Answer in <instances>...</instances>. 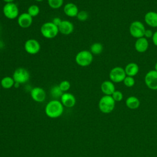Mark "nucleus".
<instances>
[{"mask_svg":"<svg viewBox=\"0 0 157 157\" xmlns=\"http://www.w3.org/2000/svg\"><path fill=\"white\" fill-rule=\"evenodd\" d=\"M24 49L25 52L29 55H36L40 50V44L39 42L35 39H29L24 44Z\"/></svg>","mask_w":157,"mask_h":157,"instance_id":"9","label":"nucleus"},{"mask_svg":"<svg viewBox=\"0 0 157 157\" xmlns=\"http://www.w3.org/2000/svg\"><path fill=\"white\" fill-rule=\"evenodd\" d=\"M144 81L148 88L152 90H157V72L156 71H149L145 75Z\"/></svg>","mask_w":157,"mask_h":157,"instance_id":"10","label":"nucleus"},{"mask_svg":"<svg viewBox=\"0 0 157 157\" xmlns=\"http://www.w3.org/2000/svg\"><path fill=\"white\" fill-rule=\"evenodd\" d=\"M30 95L32 99L37 102H42L46 98L45 91L41 87H34L30 91Z\"/></svg>","mask_w":157,"mask_h":157,"instance_id":"12","label":"nucleus"},{"mask_svg":"<svg viewBox=\"0 0 157 157\" xmlns=\"http://www.w3.org/2000/svg\"><path fill=\"white\" fill-rule=\"evenodd\" d=\"M112 97L114 99V101L116 102H120L121 101L123 98V93L118 90H115L113 94H112Z\"/></svg>","mask_w":157,"mask_h":157,"instance_id":"29","label":"nucleus"},{"mask_svg":"<svg viewBox=\"0 0 157 157\" xmlns=\"http://www.w3.org/2000/svg\"><path fill=\"white\" fill-rule=\"evenodd\" d=\"M40 31L44 37L48 39L56 37L59 33L58 27L52 21L43 23L40 26Z\"/></svg>","mask_w":157,"mask_h":157,"instance_id":"2","label":"nucleus"},{"mask_svg":"<svg viewBox=\"0 0 157 157\" xmlns=\"http://www.w3.org/2000/svg\"><path fill=\"white\" fill-rule=\"evenodd\" d=\"M1 86L4 89H10L13 86L15 81L12 77L5 76L4 77L0 82Z\"/></svg>","mask_w":157,"mask_h":157,"instance_id":"21","label":"nucleus"},{"mask_svg":"<svg viewBox=\"0 0 157 157\" xmlns=\"http://www.w3.org/2000/svg\"><path fill=\"white\" fill-rule=\"evenodd\" d=\"M101 90L105 95L112 96L115 91V87L112 81L105 80L101 85Z\"/></svg>","mask_w":157,"mask_h":157,"instance_id":"18","label":"nucleus"},{"mask_svg":"<svg viewBox=\"0 0 157 157\" xmlns=\"http://www.w3.org/2000/svg\"><path fill=\"white\" fill-rule=\"evenodd\" d=\"M58 27L59 33L63 35H69L73 33L74 29L73 23L67 20H63Z\"/></svg>","mask_w":157,"mask_h":157,"instance_id":"13","label":"nucleus"},{"mask_svg":"<svg viewBox=\"0 0 157 157\" xmlns=\"http://www.w3.org/2000/svg\"><path fill=\"white\" fill-rule=\"evenodd\" d=\"M126 74L124 69L120 66L112 68L109 72V78L113 83H120L123 82Z\"/></svg>","mask_w":157,"mask_h":157,"instance_id":"8","label":"nucleus"},{"mask_svg":"<svg viewBox=\"0 0 157 157\" xmlns=\"http://www.w3.org/2000/svg\"><path fill=\"white\" fill-rule=\"evenodd\" d=\"M88 13L85 10H80L78 12L77 15V18L80 21H85L88 18Z\"/></svg>","mask_w":157,"mask_h":157,"instance_id":"27","label":"nucleus"},{"mask_svg":"<svg viewBox=\"0 0 157 157\" xmlns=\"http://www.w3.org/2000/svg\"><path fill=\"white\" fill-rule=\"evenodd\" d=\"M33 17L30 16L27 12H23L18 15L17 17L18 25L23 29L29 28L33 23Z\"/></svg>","mask_w":157,"mask_h":157,"instance_id":"11","label":"nucleus"},{"mask_svg":"<svg viewBox=\"0 0 157 157\" xmlns=\"http://www.w3.org/2000/svg\"><path fill=\"white\" fill-rule=\"evenodd\" d=\"M63 110V105L61 102L56 99H53L47 104L45 108V112L48 117L55 118L62 115Z\"/></svg>","mask_w":157,"mask_h":157,"instance_id":"1","label":"nucleus"},{"mask_svg":"<svg viewBox=\"0 0 157 157\" xmlns=\"http://www.w3.org/2000/svg\"><path fill=\"white\" fill-rule=\"evenodd\" d=\"M5 3H10V2H13L14 0H2Z\"/></svg>","mask_w":157,"mask_h":157,"instance_id":"33","label":"nucleus"},{"mask_svg":"<svg viewBox=\"0 0 157 157\" xmlns=\"http://www.w3.org/2000/svg\"><path fill=\"white\" fill-rule=\"evenodd\" d=\"M35 1H36V2H42V1H43L44 0H34Z\"/></svg>","mask_w":157,"mask_h":157,"instance_id":"36","label":"nucleus"},{"mask_svg":"<svg viewBox=\"0 0 157 157\" xmlns=\"http://www.w3.org/2000/svg\"><path fill=\"white\" fill-rule=\"evenodd\" d=\"M153 34V33L151 29H145L144 37H145L146 39H149L152 37Z\"/></svg>","mask_w":157,"mask_h":157,"instance_id":"30","label":"nucleus"},{"mask_svg":"<svg viewBox=\"0 0 157 157\" xmlns=\"http://www.w3.org/2000/svg\"><path fill=\"white\" fill-rule=\"evenodd\" d=\"M154 70L157 72V62H156V63H155V69H154Z\"/></svg>","mask_w":157,"mask_h":157,"instance_id":"35","label":"nucleus"},{"mask_svg":"<svg viewBox=\"0 0 157 157\" xmlns=\"http://www.w3.org/2000/svg\"><path fill=\"white\" fill-rule=\"evenodd\" d=\"M144 21L148 26L153 28H157V12L150 11L145 13Z\"/></svg>","mask_w":157,"mask_h":157,"instance_id":"17","label":"nucleus"},{"mask_svg":"<svg viewBox=\"0 0 157 157\" xmlns=\"http://www.w3.org/2000/svg\"><path fill=\"white\" fill-rule=\"evenodd\" d=\"M12 78H13L15 82L20 84H23L26 83L29 80L30 74L26 69L19 67L13 71Z\"/></svg>","mask_w":157,"mask_h":157,"instance_id":"6","label":"nucleus"},{"mask_svg":"<svg viewBox=\"0 0 157 157\" xmlns=\"http://www.w3.org/2000/svg\"><path fill=\"white\" fill-rule=\"evenodd\" d=\"M49 7L53 9H58L62 7L64 0H47Z\"/></svg>","mask_w":157,"mask_h":157,"instance_id":"25","label":"nucleus"},{"mask_svg":"<svg viewBox=\"0 0 157 157\" xmlns=\"http://www.w3.org/2000/svg\"><path fill=\"white\" fill-rule=\"evenodd\" d=\"M33 18L37 16L40 13V8L36 4H32L29 6L26 12Z\"/></svg>","mask_w":157,"mask_h":157,"instance_id":"23","label":"nucleus"},{"mask_svg":"<svg viewBox=\"0 0 157 157\" xmlns=\"http://www.w3.org/2000/svg\"><path fill=\"white\" fill-rule=\"evenodd\" d=\"M62 20H61L59 17H55L54 18H53L52 22L53 23H54L55 25H56L57 26H58L60 25Z\"/></svg>","mask_w":157,"mask_h":157,"instance_id":"31","label":"nucleus"},{"mask_svg":"<svg viewBox=\"0 0 157 157\" xmlns=\"http://www.w3.org/2000/svg\"><path fill=\"white\" fill-rule=\"evenodd\" d=\"M123 83L127 87H132L135 84V80L133 77L126 75L123 80Z\"/></svg>","mask_w":157,"mask_h":157,"instance_id":"28","label":"nucleus"},{"mask_svg":"<svg viewBox=\"0 0 157 157\" xmlns=\"http://www.w3.org/2000/svg\"><path fill=\"white\" fill-rule=\"evenodd\" d=\"M126 105L130 109H136L140 105V101L136 96L128 97L125 102Z\"/></svg>","mask_w":157,"mask_h":157,"instance_id":"20","label":"nucleus"},{"mask_svg":"<svg viewBox=\"0 0 157 157\" xmlns=\"http://www.w3.org/2000/svg\"><path fill=\"white\" fill-rule=\"evenodd\" d=\"M115 101L112 96L104 95L99 100L98 106L99 110L104 113H109L115 108Z\"/></svg>","mask_w":157,"mask_h":157,"instance_id":"4","label":"nucleus"},{"mask_svg":"<svg viewBox=\"0 0 157 157\" xmlns=\"http://www.w3.org/2000/svg\"><path fill=\"white\" fill-rule=\"evenodd\" d=\"M1 23H0V34H1Z\"/></svg>","mask_w":157,"mask_h":157,"instance_id":"37","label":"nucleus"},{"mask_svg":"<svg viewBox=\"0 0 157 157\" xmlns=\"http://www.w3.org/2000/svg\"><path fill=\"white\" fill-rule=\"evenodd\" d=\"M151 38H152V41L153 44L157 47V31L153 33V34Z\"/></svg>","mask_w":157,"mask_h":157,"instance_id":"32","label":"nucleus"},{"mask_svg":"<svg viewBox=\"0 0 157 157\" xmlns=\"http://www.w3.org/2000/svg\"><path fill=\"white\" fill-rule=\"evenodd\" d=\"M139 70V66L135 63H128L124 68V71L126 75L133 77L138 74Z\"/></svg>","mask_w":157,"mask_h":157,"instance_id":"19","label":"nucleus"},{"mask_svg":"<svg viewBox=\"0 0 157 157\" xmlns=\"http://www.w3.org/2000/svg\"><path fill=\"white\" fill-rule=\"evenodd\" d=\"M2 13L4 16L9 20L17 18L19 15L18 6L14 2L6 3L2 7Z\"/></svg>","mask_w":157,"mask_h":157,"instance_id":"5","label":"nucleus"},{"mask_svg":"<svg viewBox=\"0 0 157 157\" xmlns=\"http://www.w3.org/2000/svg\"><path fill=\"white\" fill-rule=\"evenodd\" d=\"M63 12L67 17H76L79 10L75 4L73 2H67L64 6Z\"/></svg>","mask_w":157,"mask_h":157,"instance_id":"15","label":"nucleus"},{"mask_svg":"<svg viewBox=\"0 0 157 157\" xmlns=\"http://www.w3.org/2000/svg\"><path fill=\"white\" fill-rule=\"evenodd\" d=\"M93 60V54L90 50H81L78 52L75 57L76 64L81 67H86L90 65Z\"/></svg>","mask_w":157,"mask_h":157,"instance_id":"3","label":"nucleus"},{"mask_svg":"<svg viewBox=\"0 0 157 157\" xmlns=\"http://www.w3.org/2000/svg\"><path fill=\"white\" fill-rule=\"evenodd\" d=\"M50 94L54 98H61L63 92L61 91L58 85H54L50 89Z\"/></svg>","mask_w":157,"mask_h":157,"instance_id":"24","label":"nucleus"},{"mask_svg":"<svg viewBox=\"0 0 157 157\" xmlns=\"http://www.w3.org/2000/svg\"><path fill=\"white\" fill-rule=\"evenodd\" d=\"M103 50V45L99 42L93 43L90 46V51L93 55H99Z\"/></svg>","mask_w":157,"mask_h":157,"instance_id":"22","label":"nucleus"},{"mask_svg":"<svg viewBox=\"0 0 157 157\" xmlns=\"http://www.w3.org/2000/svg\"><path fill=\"white\" fill-rule=\"evenodd\" d=\"M149 44L147 39L144 37L137 39L135 42L134 47L136 50L139 53H144L148 48Z\"/></svg>","mask_w":157,"mask_h":157,"instance_id":"16","label":"nucleus"},{"mask_svg":"<svg viewBox=\"0 0 157 157\" xmlns=\"http://www.w3.org/2000/svg\"><path fill=\"white\" fill-rule=\"evenodd\" d=\"M63 92H66L71 88V83L68 80H63L58 85Z\"/></svg>","mask_w":157,"mask_h":157,"instance_id":"26","label":"nucleus"},{"mask_svg":"<svg viewBox=\"0 0 157 157\" xmlns=\"http://www.w3.org/2000/svg\"><path fill=\"white\" fill-rule=\"evenodd\" d=\"M60 99L62 104L68 108L74 107L76 103V99L75 96L70 93H63Z\"/></svg>","mask_w":157,"mask_h":157,"instance_id":"14","label":"nucleus"},{"mask_svg":"<svg viewBox=\"0 0 157 157\" xmlns=\"http://www.w3.org/2000/svg\"><path fill=\"white\" fill-rule=\"evenodd\" d=\"M20 83H17V82H15L13 86H14L15 88H18V87L20 86Z\"/></svg>","mask_w":157,"mask_h":157,"instance_id":"34","label":"nucleus"},{"mask_svg":"<svg viewBox=\"0 0 157 157\" xmlns=\"http://www.w3.org/2000/svg\"><path fill=\"white\" fill-rule=\"evenodd\" d=\"M145 28L144 24L140 21H134L129 26V33L134 38L139 39L144 37Z\"/></svg>","mask_w":157,"mask_h":157,"instance_id":"7","label":"nucleus"}]
</instances>
